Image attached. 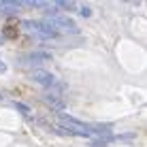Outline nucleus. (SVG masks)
Instances as JSON below:
<instances>
[{"mask_svg": "<svg viewBox=\"0 0 147 147\" xmlns=\"http://www.w3.org/2000/svg\"><path fill=\"white\" fill-rule=\"evenodd\" d=\"M60 126H62L64 130H68L70 134H79V136H96V128H92V126L83 124V121L75 119V117H68V115H62L60 117Z\"/></svg>", "mask_w": 147, "mask_h": 147, "instance_id": "obj_1", "label": "nucleus"}, {"mask_svg": "<svg viewBox=\"0 0 147 147\" xmlns=\"http://www.w3.org/2000/svg\"><path fill=\"white\" fill-rule=\"evenodd\" d=\"M47 24L51 26L55 32H68V34H77L79 28L73 19H68L62 13H47Z\"/></svg>", "mask_w": 147, "mask_h": 147, "instance_id": "obj_2", "label": "nucleus"}, {"mask_svg": "<svg viewBox=\"0 0 147 147\" xmlns=\"http://www.w3.org/2000/svg\"><path fill=\"white\" fill-rule=\"evenodd\" d=\"M24 28H26V30H32V32H36L38 36H43V38H53L55 34H58L47 22H24Z\"/></svg>", "mask_w": 147, "mask_h": 147, "instance_id": "obj_3", "label": "nucleus"}, {"mask_svg": "<svg viewBox=\"0 0 147 147\" xmlns=\"http://www.w3.org/2000/svg\"><path fill=\"white\" fill-rule=\"evenodd\" d=\"M32 81H36L38 85H45V88L55 85V77L49 73V70H43V68H34L32 70Z\"/></svg>", "mask_w": 147, "mask_h": 147, "instance_id": "obj_4", "label": "nucleus"}, {"mask_svg": "<svg viewBox=\"0 0 147 147\" xmlns=\"http://www.w3.org/2000/svg\"><path fill=\"white\" fill-rule=\"evenodd\" d=\"M51 60V53H30V55H24L22 62L26 64H40V62H49Z\"/></svg>", "mask_w": 147, "mask_h": 147, "instance_id": "obj_5", "label": "nucleus"}, {"mask_svg": "<svg viewBox=\"0 0 147 147\" xmlns=\"http://www.w3.org/2000/svg\"><path fill=\"white\" fill-rule=\"evenodd\" d=\"M19 9V2H0V11L2 13H15Z\"/></svg>", "mask_w": 147, "mask_h": 147, "instance_id": "obj_6", "label": "nucleus"}, {"mask_svg": "<svg viewBox=\"0 0 147 147\" xmlns=\"http://www.w3.org/2000/svg\"><path fill=\"white\" fill-rule=\"evenodd\" d=\"M13 107L17 109V111H22L24 115H30V107H26L24 102H13Z\"/></svg>", "mask_w": 147, "mask_h": 147, "instance_id": "obj_7", "label": "nucleus"}, {"mask_svg": "<svg viewBox=\"0 0 147 147\" xmlns=\"http://www.w3.org/2000/svg\"><path fill=\"white\" fill-rule=\"evenodd\" d=\"M47 102L51 105V107H55V109H62V107H64V105L60 102V100L55 98V96H47Z\"/></svg>", "mask_w": 147, "mask_h": 147, "instance_id": "obj_8", "label": "nucleus"}, {"mask_svg": "<svg viewBox=\"0 0 147 147\" xmlns=\"http://www.w3.org/2000/svg\"><path fill=\"white\" fill-rule=\"evenodd\" d=\"M81 15H83V17H90V15H92V9L90 7H81Z\"/></svg>", "mask_w": 147, "mask_h": 147, "instance_id": "obj_9", "label": "nucleus"}, {"mask_svg": "<svg viewBox=\"0 0 147 147\" xmlns=\"http://www.w3.org/2000/svg\"><path fill=\"white\" fill-rule=\"evenodd\" d=\"M4 70H7V66H4V64L0 62V73H4Z\"/></svg>", "mask_w": 147, "mask_h": 147, "instance_id": "obj_10", "label": "nucleus"}]
</instances>
